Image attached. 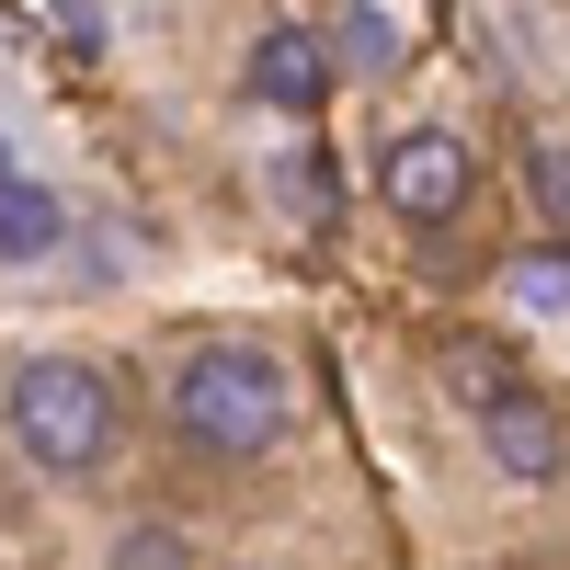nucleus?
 I'll return each mask as SVG.
<instances>
[{
  "label": "nucleus",
  "mask_w": 570,
  "mask_h": 570,
  "mask_svg": "<svg viewBox=\"0 0 570 570\" xmlns=\"http://www.w3.org/2000/svg\"><path fill=\"white\" fill-rule=\"evenodd\" d=\"M285 422H297V376H285L263 343H206L171 376V434L206 456H263Z\"/></svg>",
  "instance_id": "1"
},
{
  "label": "nucleus",
  "mask_w": 570,
  "mask_h": 570,
  "mask_svg": "<svg viewBox=\"0 0 570 570\" xmlns=\"http://www.w3.org/2000/svg\"><path fill=\"white\" fill-rule=\"evenodd\" d=\"M12 445L46 468V480H91L115 456V376L80 354H35L12 376Z\"/></svg>",
  "instance_id": "2"
},
{
  "label": "nucleus",
  "mask_w": 570,
  "mask_h": 570,
  "mask_svg": "<svg viewBox=\"0 0 570 570\" xmlns=\"http://www.w3.org/2000/svg\"><path fill=\"white\" fill-rule=\"evenodd\" d=\"M468 183H480V160H468V137H445V126H411L389 160H376V195H389L400 217H456L468 206Z\"/></svg>",
  "instance_id": "3"
},
{
  "label": "nucleus",
  "mask_w": 570,
  "mask_h": 570,
  "mask_svg": "<svg viewBox=\"0 0 570 570\" xmlns=\"http://www.w3.org/2000/svg\"><path fill=\"white\" fill-rule=\"evenodd\" d=\"M480 445L513 468V480H559V468H570V422H559V400H537V389L502 376V389L480 400Z\"/></svg>",
  "instance_id": "4"
},
{
  "label": "nucleus",
  "mask_w": 570,
  "mask_h": 570,
  "mask_svg": "<svg viewBox=\"0 0 570 570\" xmlns=\"http://www.w3.org/2000/svg\"><path fill=\"white\" fill-rule=\"evenodd\" d=\"M331 80H343V69H331V46L297 35V23H274V35L252 46V91H263L274 115H320V104H331Z\"/></svg>",
  "instance_id": "5"
},
{
  "label": "nucleus",
  "mask_w": 570,
  "mask_h": 570,
  "mask_svg": "<svg viewBox=\"0 0 570 570\" xmlns=\"http://www.w3.org/2000/svg\"><path fill=\"white\" fill-rule=\"evenodd\" d=\"M58 195H46V183H23V171H0V263H46L58 252Z\"/></svg>",
  "instance_id": "6"
},
{
  "label": "nucleus",
  "mask_w": 570,
  "mask_h": 570,
  "mask_svg": "<svg viewBox=\"0 0 570 570\" xmlns=\"http://www.w3.org/2000/svg\"><path fill=\"white\" fill-rule=\"evenodd\" d=\"M331 69H400V23H389V12H343V35H331Z\"/></svg>",
  "instance_id": "7"
},
{
  "label": "nucleus",
  "mask_w": 570,
  "mask_h": 570,
  "mask_svg": "<svg viewBox=\"0 0 570 570\" xmlns=\"http://www.w3.org/2000/svg\"><path fill=\"white\" fill-rule=\"evenodd\" d=\"M513 297L548 308V320H570V263L559 252H525V263H513Z\"/></svg>",
  "instance_id": "8"
},
{
  "label": "nucleus",
  "mask_w": 570,
  "mask_h": 570,
  "mask_svg": "<svg viewBox=\"0 0 570 570\" xmlns=\"http://www.w3.org/2000/svg\"><path fill=\"white\" fill-rule=\"evenodd\" d=\"M525 183H537V206H559V217H570V149H559V137L525 160Z\"/></svg>",
  "instance_id": "9"
},
{
  "label": "nucleus",
  "mask_w": 570,
  "mask_h": 570,
  "mask_svg": "<svg viewBox=\"0 0 570 570\" xmlns=\"http://www.w3.org/2000/svg\"><path fill=\"white\" fill-rule=\"evenodd\" d=\"M126 570H183V548H171V537H137V548H126Z\"/></svg>",
  "instance_id": "10"
},
{
  "label": "nucleus",
  "mask_w": 570,
  "mask_h": 570,
  "mask_svg": "<svg viewBox=\"0 0 570 570\" xmlns=\"http://www.w3.org/2000/svg\"><path fill=\"white\" fill-rule=\"evenodd\" d=\"M0 171H12V137H0Z\"/></svg>",
  "instance_id": "11"
}]
</instances>
